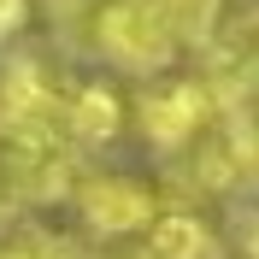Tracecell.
<instances>
[{
	"label": "cell",
	"mask_w": 259,
	"mask_h": 259,
	"mask_svg": "<svg viewBox=\"0 0 259 259\" xmlns=\"http://www.w3.org/2000/svg\"><path fill=\"white\" fill-rule=\"evenodd\" d=\"M65 130L77 136V142H112L118 136V95L112 89H82L71 106H65Z\"/></svg>",
	"instance_id": "6"
},
{
	"label": "cell",
	"mask_w": 259,
	"mask_h": 259,
	"mask_svg": "<svg viewBox=\"0 0 259 259\" xmlns=\"http://www.w3.org/2000/svg\"><path fill=\"white\" fill-rule=\"evenodd\" d=\"M147 259H224V247L194 212H159L147 224Z\"/></svg>",
	"instance_id": "5"
},
{
	"label": "cell",
	"mask_w": 259,
	"mask_h": 259,
	"mask_svg": "<svg viewBox=\"0 0 259 259\" xmlns=\"http://www.w3.org/2000/svg\"><path fill=\"white\" fill-rule=\"evenodd\" d=\"M183 41H212L218 35V0H165Z\"/></svg>",
	"instance_id": "7"
},
{
	"label": "cell",
	"mask_w": 259,
	"mask_h": 259,
	"mask_svg": "<svg viewBox=\"0 0 259 259\" xmlns=\"http://www.w3.org/2000/svg\"><path fill=\"white\" fill-rule=\"evenodd\" d=\"M24 24V0H0V35H12Z\"/></svg>",
	"instance_id": "8"
},
{
	"label": "cell",
	"mask_w": 259,
	"mask_h": 259,
	"mask_svg": "<svg viewBox=\"0 0 259 259\" xmlns=\"http://www.w3.org/2000/svg\"><path fill=\"white\" fill-rule=\"evenodd\" d=\"M206 53H212L206 59V82L224 100H247L259 89V6L242 12L236 24H224L206 41Z\"/></svg>",
	"instance_id": "3"
},
{
	"label": "cell",
	"mask_w": 259,
	"mask_h": 259,
	"mask_svg": "<svg viewBox=\"0 0 259 259\" xmlns=\"http://www.w3.org/2000/svg\"><path fill=\"white\" fill-rule=\"evenodd\" d=\"M242 247H247V259H259V212L242 218Z\"/></svg>",
	"instance_id": "9"
},
{
	"label": "cell",
	"mask_w": 259,
	"mask_h": 259,
	"mask_svg": "<svg viewBox=\"0 0 259 259\" xmlns=\"http://www.w3.org/2000/svg\"><path fill=\"white\" fill-rule=\"evenodd\" d=\"M218 106H224V95H218L212 82H171V89H153V95L142 100V130L159 147L183 153V147L218 118Z\"/></svg>",
	"instance_id": "2"
},
{
	"label": "cell",
	"mask_w": 259,
	"mask_h": 259,
	"mask_svg": "<svg viewBox=\"0 0 259 259\" xmlns=\"http://www.w3.org/2000/svg\"><path fill=\"white\" fill-rule=\"evenodd\" d=\"M77 206L89 218V230L100 236H130V230H147L159 212H153V194L130 177H89L77 189Z\"/></svg>",
	"instance_id": "4"
},
{
	"label": "cell",
	"mask_w": 259,
	"mask_h": 259,
	"mask_svg": "<svg viewBox=\"0 0 259 259\" xmlns=\"http://www.w3.org/2000/svg\"><path fill=\"white\" fill-rule=\"evenodd\" d=\"M95 41L106 48V59L130 65V71L171 65V53L183 48L165 0H106L100 18H95Z\"/></svg>",
	"instance_id": "1"
}]
</instances>
